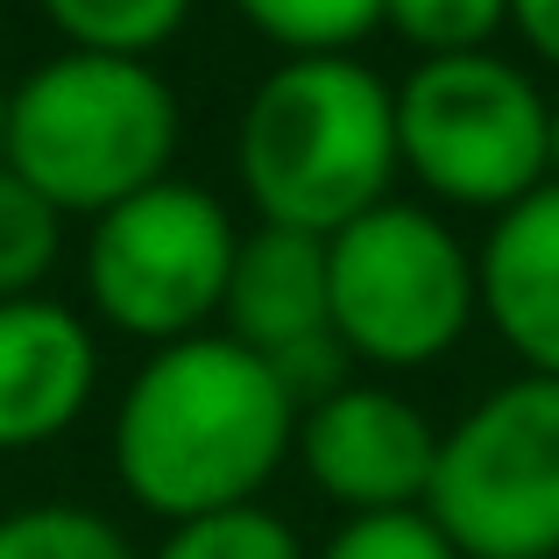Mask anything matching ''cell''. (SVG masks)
I'll use <instances>...</instances> for the list:
<instances>
[{"mask_svg":"<svg viewBox=\"0 0 559 559\" xmlns=\"http://www.w3.org/2000/svg\"><path fill=\"white\" fill-rule=\"evenodd\" d=\"M552 185H559V99H552Z\"/></svg>","mask_w":559,"mask_h":559,"instance_id":"cell-20","label":"cell"},{"mask_svg":"<svg viewBox=\"0 0 559 559\" xmlns=\"http://www.w3.org/2000/svg\"><path fill=\"white\" fill-rule=\"evenodd\" d=\"M219 319H227V341H241L270 369L312 355V347H341L333 341V298H326V241L290 227L241 234Z\"/></svg>","mask_w":559,"mask_h":559,"instance_id":"cell-10","label":"cell"},{"mask_svg":"<svg viewBox=\"0 0 559 559\" xmlns=\"http://www.w3.org/2000/svg\"><path fill=\"white\" fill-rule=\"evenodd\" d=\"M50 14V28L71 43V50H93V57H142L164 50L170 36L185 28L191 0H36Z\"/></svg>","mask_w":559,"mask_h":559,"instance_id":"cell-12","label":"cell"},{"mask_svg":"<svg viewBox=\"0 0 559 559\" xmlns=\"http://www.w3.org/2000/svg\"><path fill=\"white\" fill-rule=\"evenodd\" d=\"M396 164L447 205L510 213L552 185V99L496 50L425 57L396 85Z\"/></svg>","mask_w":559,"mask_h":559,"instance_id":"cell-4","label":"cell"},{"mask_svg":"<svg viewBox=\"0 0 559 559\" xmlns=\"http://www.w3.org/2000/svg\"><path fill=\"white\" fill-rule=\"evenodd\" d=\"M425 518L461 559H559V382H496L439 432Z\"/></svg>","mask_w":559,"mask_h":559,"instance_id":"cell-6","label":"cell"},{"mask_svg":"<svg viewBox=\"0 0 559 559\" xmlns=\"http://www.w3.org/2000/svg\"><path fill=\"white\" fill-rule=\"evenodd\" d=\"M234 248L241 234H234L227 205L185 178H164L93 219L85 290L114 333L178 347L199 341V326L227 305Z\"/></svg>","mask_w":559,"mask_h":559,"instance_id":"cell-7","label":"cell"},{"mask_svg":"<svg viewBox=\"0 0 559 559\" xmlns=\"http://www.w3.org/2000/svg\"><path fill=\"white\" fill-rule=\"evenodd\" d=\"M234 170L262 227L333 241L396 185V85L355 57H290L248 93Z\"/></svg>","mask_w":559,"mask_h":559,"instance_id":"cell-2","label":"cell"},{"mask_svg":"<svg viewBox=\"0 0 559 559\" xmlns=\"http://www.w3.org/2000/svg\"><path fill=\"white\" fill-rule=\"evenodd\" d=\"M298 396L227 333L156 347L114 411V475L150 518L191 524L255 503L298 447Z\"/></svg>","mask_w":559,"mask_h":559,"instance_id":"cell-1","label":"cell"},{"mask_svg":"<svg viewBox=\"0 0 559 559\" xmlns=\"http://www.w3.org/2000/svg\"><path fill=\"white\" fill-rule=\"evenodd\" d=\"M319 559H461V552L447 546V532L425 510H382V518H347Z\"/></svg>","mask_w":559,"mask_h":559,"instance_id":"cell-18","label":"cell"},{"mask_svg":"<svg viewBox=\"0 0 559 559\" xmlns=\"http://www.w3.org/2000/svg\"><path fill=\"white\" fill-rule=\"evenodd\" d=\"M99 390V347L57 298H0V453L71 432Z\"/></svg>","mask_w":559,"mask_h":559,"instance_id":"cell-9","label":"cell"},{"mask_svg":"<svg viewBox=\"0 0 559 559\" xmlns=\"http://www.w3.org/2000/svg\"><path fill=\"white\" fill-rule=\"evenodd\" d=\"M0 128H8V85H0Z\"/></svg>","mask_w":559,"mask_h":559,"instance_id":"cell-21","label":"cell"},{"mask_svg":"<svg viewBox=\"0 0 559 559\" xmlns=\"http://www.w3.org/2000/svg\"><path fill=\"white\" fill-rule=\"evenodd\" d=\"M481 312L524 361V376L559 382V185L496 213V234L475 255Z\"/></svg>","mask_w":559,"mask_h":559,"instance_id":"cell-11","label":"cell"},{"mask_svg":"<svg viewBox=\"0 0 559 559\" xmlns=\"http://www.w3.org/2000/svg\"><path fill=\"white\" fill-rule=\"evenodd\" d=\"M298 461L319 496H333L355 518L382 510H425L439 461V432L411 396L382 382H341L333 396L305 404L298 418Z\"/></svg>","mask_w":559,"mask_h":559,"instance_id":"cell-8","label":"cell"},{"mask_svg":"<svg viewBox=\"0 0 559 559\" xmlns=\"http://www.w3.org/2000/svg\"><path fill=\"white\" fill-rule=\"evenodd\" d=\"M156 559H305V546L284 518H270L262 503H241V510H213V518L170 524Z\"/></svg>","mask_w":559,"mask_h":559,"instance_id":"cell-17","label":"cell"},{"mask_svg":"<svg viewBox=\"0 0 559 559\" xmlns=\"http://www.w3.org/2000/svg\"><path fill=\"white\" fill-rule=\"evenodd\" d=\"M510 28L524 36V50L559 71V0H510Z\"/></svg>","mask_w":559,"mask_h":559,"instance_id":"cell-19","label":"cell"},{"mask_svg":"<svg viewBox=\"0 0 559 559\" xmlns=\"http://www.w3.org/2000/svg\"><path fill=\"white\" fill-rule=\"evenodd\" d=\"M333 341L376 369H425L481 312L475 255L432 205L382 199L326 241Z\"/></svg>","mask_w":559,"mask_h":559,"instance_id":"cell-5","label":"cell"},{"mask_svg":"<svg viewBox=\"0 0 559 559\" xmlns=\"http://www.w3.org/2000/svg\"><path fill=\"white\" fill-rule=\"evenodd\" d=\"M234 8L290 57H347L369 28H382V0H234Z\"/></svg>","mask_w":559,"mask_h":559,"instance_id":"cell-13","label":"cell"},{"mask_svg":"<svg viewBox=\"0 0 559 559\" xmlns=\"http://www.w3.org/2000/svg\"><path fill=\"white\" fill-rule=\"evenodd\" d=\"M64 213L36 199L14 170H0V298H36V284L57 270Z\"/></svg>","mask_w":559,"mask_h":559,"instance_id":"cell-15","label":"cell"},{"mask_svg":"<svg viewBox=\"0 0 559 559\" xmlns=\"http://www.w3.org/2000/svg\"><path fill=\"white\" fill-rule=\"evenodd\" d=\"M382 22L418 57H475L510 28V0H382Z\"/></svg>","mask_w":559,"mask_h":559,"instance_id":"cell-16","label":"cell"},{"mask_svg":"<svg viewBox=\"0 0 559 559\" xmlns=\"http://www.w3.org/2000/svg\"><path fill=\"white\" fill-rule=\"evenodd\" d=\"M0 559H135V546L85 503H28L0 518Z\"/></svg>","mask_w":559,"mask_h":559,"instance_id":"cell-14","label":"cell"},{"mask_svg":"<svg viewBox=\"0 0 559 559\" xmlns=\"http://www.w3.org/2000/svg\"><path fill=\"white\" fill-rule=\"evenodd\" d=\"M178 93L142 57L64 50L8 93L0 170H14L57 213H114L170 178L178 156Z\"/></svg>","mask_w":559,"mask_h":559,"instance_id":"cell-3","label":"cell"}]
</instances>
